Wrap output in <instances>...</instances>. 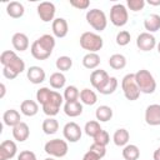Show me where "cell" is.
I'll list each match as a JSON object with an SVG mask.
<instances>
[{
  "mask_svg": "<svg viewBox=\"0 0 160 160\" xmlns=\"http://www.w3.org/2000/svg\"><path fill=\"white\" fill-rule=\"evenodd\" d=\"M18 160H38V159H36L35 152H32L30 150H22L18 155Z\"/></svg>",
  "mask_w": 160,
  "mask_h": 160,
  "instance_id": "obj_45",
  "label": "cell"
},
{
  "mask_svg": "<svg viewBox=\"0 0 160 160\" xmlns=\"http://www.w3.org/2000/svg\"><path fill=\"white\" fill-rule=\"evenodd\" d=\"M86 21L88 24L96 31H104L108 25L106 15L100 9H91L86 12Z\"/></svg>",
  "mask_w": 160,
  "mask_h": 160,
  "instance_id": "obj_4",
  "label": "cell"
},
{
  "mask_svg": "<svg viewBox=\"0 0 160 160\" xmlns=\"http://www.w3.org/2000/svg\"><path fill=\"white\" fill-rule=\"evenodd\" d=\"M2 75H4L6 79L12 80V79H15L19 74H18V72H15L14 70H11V69H10V68H8V66H2Z\"/></svg>",
  "mask_w": 160,
  "mask_h": 160,
  "instance_id": "obj_46",
  "label": "cell"
},
{
  "mask_svg": "<svg viewBox=\"0 0 160 160\" xmlns=\"http://www.w3.org/2000/svg\"><path fill=\"white\" fill-rule=\"evenodd\" d=\"M62 135L64 138L70 141V142H76L81 139V135H82V131H81V128L74 122V121H70V122H66L62 128Z\"/></svg>",
  "mask_w": 160,
  "mask_h": 160,
  "instance_id": "obj_8",
  "label": "cell"
},
{
  "mask_svg": "<svg viewBox=\"0 0 160 160\" xmlns=\"http://www.w3.org/2000/svg\"><path fill=\"white\" fill-rule=\"evenodd\" d=\"M64 102V96L60 95V92L54 91L51 92V96L49 98V100L42 105V111L45 115H48L49 118H54L55 115H58L60 106Z\"/></svg>",
  "mask_w": 160,
  "mask_h": 160,
  "instance_id": "obj_6",
  "label": "cell"
},
{
  "mask_svg": "<svg viewBox=\"0 0 160 160\" xmlns=\"http://www.w3.org/2000/svg\"><path fill=\"white\" fill-rule=\"evenodd\" d=\"M20 111L25 116H35L39 111V105L34 100H24L20 105Z\"/></svg>",
  "mask_w": 160,
  "mask_h": 160,
  "instance_id": "obj_22",
  "label": "cell"
},
{
  "mask_svg": "<svg viewBox=\"0 0 160 160\" xmlns=\"http://www.w3.org/2000/svg\"><path fill=\"white\" fill-rule=\"evenodd\" d=\"M55 66H56L58 70H60V72L68 71V70H70L71 66H72V59H71L70 56H66V55L59 56V58L56 59V61H55Z\"/></svg>",
  "mask_w": 160,
  "mask_h": 160,
  "instance_id": "obj_34",
  "label": "cell"
},
{
  "mask_svg": "<svg viewBox=\"0 0 160 160\" xmlns=\"http://www.w3.org/2000/svg\"><path fill=\"white\" fill-rule=\"evenodd\" d=\"M95 116L99 122H106L112 118V109L108 105H100L95 111Z\"/></svg>",
  "mask_w": 160,
  "mask_h": 160,
  "instance_id": "obj_25",
  "label": "cell"
},
{
  "mask_svg": "<svg viewBox=\"0 0 160 160\" xmlns=\"http://www.w3.org/2000/svg\"><path fill=\"white\" fill-rule=\"evenodd\" d=\"M70 5L78 10H85L90 6V1L89 0H70Z\"/></svg>",
  "mask_w": 160,
  "mask_h": 160,
  "instance_id": "obj_43",
  "label": "cell"
},
{
  "mask_svg": "<svg viewBox=\"0 0 160 160\" xmlns=\"http://www.w3.org/2000/svg\"><path fill=\"white\" fill-rule=\"evenodd\" d=\"M0 90H1V92H0V99H2V98L5 96V92H6V88H5V84H4V82L0 84Z\"/></svg>",
  "mask_w": 160,
  "mask_h": 160,
  "instance_id": "obj_48",
  "label": "cell"
},
{
  "mask_svg": "<svg viewBox=\"0 0 160 160\" xmlns=\"http://www.w3.org/2000/svg\"><path fill=\"white\" fill-rule=\"evenodd\" d=\"M101 126H100V122L96 121V120H90L85 124V128H84V131L88 136H91V138H95L100 131H101Z\"/></svg>",
  "mask_w": 160,
  "mask_h": 160,
  "instance_id": "obj_33",
  "label": "cell"
},
{
  "mask_svg": "<svg viewBox=\"0 0 160 160\" xmlns=\"http://www.w3.org/2000/svg\"><path fill=\"white\" fill-rule=\"evenodd\" d=\"M145 121L150 126L160 125V105L151 104L145 110Z\"/></svg>",
  "mask_w": 160,
  "mask_h": 160,
  "instance_id": "obj_12",
  "label": "cell"
},
{
  "mask_svg": "<svg viewBox=\"0 0 160 160\" xmlns=\"http://www.w3.org/2000/svg\"><path fill=\"white\" fill-rule=\"evenodd\" d=\"M18 152V146L12 140H4L0 144V160L12 159Z\"/></svg>",
  "mask_w": 160,
  "mask_h": 160,
  "instance_id": "obj_13",
  "label": "cell"
},
{
  "mask_svg": "<svg viewBox=\"0 0 160 160\" xmlns=\"http://www.w3.org/2000/svg\"><path fill=\"white\" fill-rule=\"evenodd\" d=\"M129 19V14H128V9L125 5L122 4H115L111 6L110 9V21L112 25L120 28L124 26L128 22Z\"/></svg>",
  "mask_w": 160,
  "mask_h": 160,
  "instance_id": "obj_7",
  "label": "cell"
},
{
  "mask_svg": "<svg viewBox=\"0 0 160 160\" xmlns=\"http://www.w3.org/2000/svg\"><path fill=\"white\" fill-rule=\"evenodd\" d=\"M11 44L15 50L25 51L29 48V38L24 32H15L11 38Z\"/></svg>",
  "mask_w": 160,
  "mask_h": 160,
  "instance_id": "obj_17",
  "label": "cell"
},
{
  "mask_svg": "<svg viewBox=\"0 0 160 160\" xmlns=\"http://www.w3.org/2000/svg\"><path fill=\"white\" fill-rule=\"evenodd\" d=\"M62 96L66 102L68 101H78V99L80 98V91L78 90V88L75 85H69L65 88Z\"/></svg>",
  "mask_w": 160,
  "mask_h": 160,
  "instance_id": "obj_35",
  "label": "cell"
},
{
  "mask_svg": "<svg viewBox=\"0 0 160 160\" xmlns=\"http://www.w3.org/2000/svg\"><path fill=\"white\" fill-rule=\"evenodd\" d=\"M152 158H154V160H160V148H158V149L154 151Z\"/></svg>",
  "mask_w": 160,
  "mask_h": 160,
  "instance_id": "obj_49",
  "label": "cell"
},
{
  "mask_svg": "<svg viewBox=\"0 0 160 160\" xmlns=\"http://www.w3.org/2000/svg\"><path fill=\"white\" fill-rule=\"evenodd\" d=\"M104 45V40L100 35L91 32V31H85L80 36V46L84 50H88L89 52H98L101 50Z\"/></svg>",
  "mask_w": 160,
  "mask_h": 160,
  "instance_id": "obj_2",
  "label": "cell"
},
{
  "mask_svg": "<svg viewBox=\"0 0 160 160\" xmlns=\"http://www.w3.org/2000/svg\"><path fill=\"white\" fill-rule=\"evenodd\" d=\"M101 158L99 156V155H96L94 151H91V150H88V152H85V155H84V158H82V160H100Z\"/></svg>",
  "mask_w": 160,
  "mask_h": 160,
  "instance_id": "obj_47",
  "label": "cell"
},
{
  "mask_svg": "<svg viewBox=\"0 0 160 160\" xmlns=\"http://www.w3.org/2000/svg\"><path fill=\"white\" fill-rule=\"evenodd\" d=\"M51 29H52V34L55 38L62 39L68 35L69 25L64 18H56V19H54V21L51 24Z\"/></svg>",
  "mask_w": 160,
  "mask_h": 160,
  "instance_id": "obj_14",
  "label": "cell"
},
{
  "mask_svg": "<svg viewBox=\"0 0 160 160\" xmlns=\"http://www.w3.org/2000/svg\"><path fill=\"white\" fill-rule=\"evenodd\" d=\"M156 48H158V52L160 54V42H159V44H156Z\"/></svg>",
  "mask_w": 160,
  "mask_h": 160,
  "instance_id": "obj_51",
  "label": "cell"
},
{
  "mask_svg": "<svg viewBox=\"0 0 160 160\" xmlns=\"http://www.w3.org/2000/svg\"><path fill=\"white\" fill-rule=\"evenodd\" d=\"M44 150L48 155H50L52 158H64L68 154L69 146L65 140L52 139V140H49L44 145Z\"/></svg>",
  "mask_w": 160,
  "mask_h": 160,
  "instance_id": "obj_5",
  "label": "cell"
},
{
  "mask_svg": "<svg viewBox=\"0 0 160 160\" xmlns=\"http://www.w3.org/2000/svg\"><path fill=\"white\" fill-rule=\"evenodd\" d=\"M144 28L148 30V32H155L160 30V15L158 14H150L144 20Z\"/></svg>",
  "mask_w": 160,
  "mask_h": 160,
  "instance_id": "obj_21",
  "label": "cell"
},
{
  "mask_svg": "<svg viewBox=\"0 0 160 160\" xmlns=\"http://www.w3.org/2000/svg\"><path fill=\"white\" fill-rule=\"evenodd\" d=\"M49 82H50V86H51L52 89L59 90V89H62V88L65 86V84H66V78H65V75H64L62 72L56 71V72H52V74L50 75Z\"/></svg>",
  "mask_w": 160,
  "mask_h": 160,
  "instance_id": "obj_27",
  "label": "cell"
},
{
  "mask_svg": "<svg viewBox=\"0 0 160 160\" xmlns=\"http://www.w3.org/2000/svg\"><path fill=\"white\" fill-rule=\"evenodd\" d=\"M44 160H55L52 156H50V158H46V159H44Z\"/></svg>",
  "mask_w": 160,
  "mask_h": 160,
  "instance_id": "obj_52",
  "label": "cell"
},
{
  "mask_svg": "<svg viewBox=\"0 0 160 160\" xmlns=\"http://www.w3.org/2000/svg\"><path fill=\"white\" fill-rule=\"evenodd\" d=\"M94 139V142L95 144H99V145H102V146H106L109 142H110V136H109V132L105 131V130H101Z\"/></svg>",
  "mask_w": 160,
  "mask_h": 160,
  "instance_id": "obj_40",
  "label": "cell"
},
{
  "mask_svg": "<svg viewBox=\"0 0 160 160\" xmlns=\"http://www.w3.org/2000/svg\"><path fill=\"white\" fill-rule=\"evenodd\" d=\"M6 66L10 68L11 70H14V71L18 72V74H21V72L25 70V62H24V60H22L21 58H19L18 55H15V56L11 59V61H10Z\"/></svg>",
  "mask_w": 160,
  "mask_h": 160,
  "instance_id": "obj_36",
  "label": "cell"
},
{
  "mask_svg": "<svg viewBox=\"0 0 160 160\" xmlns=\"http://www.w3.org/2000/svg\"><path fill=\"white\" fill-rule=\"evenodd\" d=\"M41 129H42L44 134H46V135H52V134H55V132L59 130V122H58V120L54 119V118H46V119L42 121Z\"/></svg>",
  "mask_w": 160,
  "mask_h": 160,
  "instance_id": "obj_31",
  "label": "cell"
},
{
  "mask_svg": "<svg viewBox=\"0 0 160 160\" xmlns=\"http://www.w3.org/2000/svg\"><path fill=\"white\" fill-rule=\"evenodd\" d=\"M110 76L109 74L102 70V69H98V70H92L91 75H90V82L94 86V89H96L98 91H100L109 81Z\"/></svg>",
  "mask_w": 160,
  "mask_h": 160,
  "instance_id": "obj_11",
  "label": "cell"
},
{
  "mask_svg": "<svg viewBox=\"0 0 160 160\" xmlns=\"http://www.w3.org/2000/svg\"><path fill=\"white\" fill-rule=\"evenodd\" d=\"M51 92L52 90H50L49 88H40L38 91H36V100L39 104H41V106L49 100V98L51 96Z\"/></svg>",
  "mask_w": 160,
  "mask_h": 160,
  "instance_id": "obj_37",
  "label": "cell"
},
{
  "mask_svg": "<svg viewBox=\"0 0 160 160\" xmlns=\"http://www.w3.org/2000/svg\"><path fill=\"white\" fill-rule=\"evenodd\" d=\"M38 15L39 18L44 21V22H50L54 21V16H55V5L50 1H42L38 5Z\"/></svg>",
  "mask_w": 160,
  "mask_h": 160,
  "instance_id": "obj_10",
  "label": "cell"
},
{
  "mask_svg": "<svg viewBox=\"0 0 160 160\" xmlns=\"http://www.w3.org/2000/svg\"><path fill=\"white\" fill-rule=\"evenodd\" d=\"M2 120H4V124L6 126H16L18 124L21 122V116H20V112L15 109H9L4 112L2 115Z\"/></svg>",
  "mask_w": 160,
  "mask_h": 160,
  "instance_id": "obj_18",
  "label": "cell"
},
{
  "mask_svg": "<svg viewBox=\"0 0 160 160\" xmlns=\"http://www.w3.org/2000/svg\"><path fill=\"white\" fill-rule=\"evenodd\" d=\"M82 65L89 70H94L100 65V56L98 52H88L82 58Z\"/></svg>",
  "mask_w": 160,
  "mask_h": 160,
  "instance_id": "obj_23",
  "label": "cell"
},
{
  "mask_svg": "<svg viewBox=\"0 0 160 160\" xmlns=\"http://www.w3.org/2000/svg\"><path fill=\"white\" fill-rule=\"evenodd\" d=\"M130 40H131V35L126 30L119 31L118 35H116V44L120 45V46H126L130 42Z\"/></svg>",
  "mask_w": 160,
  "mask_h": 160,
  "instance_id": "obj_39",
  "label": "cell"
},
{
  "mask_svg": "<svg viewBox=\"0 0 160 160\" xmlns=\"http://www.w3.org/2000/svg\"><path fill=\"white\" fill-rule=\"evenodd\" d=\"M80 101L82 104H85V105L91 106V105H95L96 104L98 96H96V94H95L94 90H90V89L85 88V89H82L80 91Z\"/></svg>",
  "mask_w": 160,
  "mask_h": 160,
  "instance_id": "obj_28",
  "label": "cell"
},
{
  "mask_svg": "<svg viewBox=\"0 0 160 160\" xmlns=\"http://www.w3.org/2000/svg\"><path fill=\"white\" fill-rule=\"evenodd\" d=\"M148 2H149V5H152V6H159L160 5V0H149Z\"/></svg>",
  "mask_w": 160,
  "mask_h": 160,
  "instance_id": "obj_50",
  "label": "cell"
},
{
  "mask_svg": "<svg viewBox=\"0 0 160 160\" xmlns=\"http://www.w3.org/2000/svg\"><path fill=\"white\" fill-rule=\"evenodd\" d=\"M30 52H31V55H32L36 60H46V59L51 55V52L44 50V49L39 45V42H38L36 40L31 44V46H30Z\"/></svg>",
  "mask_w": 160,
  "mask_h": 160,
  "instance_id": "obj_30",
  "label": "cell"
},
{
  "mask_svg": "<svg viewBox=\"0 0 160 160\" xmlns=\"http://www.w3.org/2000/svg\"><path fill=\"white\" fill-rule=\"evenodd\" d=\"M129 139H130V134L124 128L118 129L114 132V135H112V140H114V144L116 146H125V145H128Z\"/></svg>",
  "mask_w": 160,
  "mask_h": 160,
  "instance_id": "obj_24",
  "label": "cell"
},
{
  "mask_svg": "<svg viewBox=\"0 0 160 160\" xmlns=\"http://www.w3.org/2000/svg\"><path fill=\"white\" fill-rule=\"evenodd\" d=\"M64 112L69 118H76V116L81 115V112H82V104L79 100L78 101H68L64 105Z\"/></svg>",
  "mask_w": 160,
  "mask_h": 160,
  "instance_id": "obj_19",
  "label": "cell"
},
{
  "mask_svg": "<svg viewBox=\"0 0 160 160\" xmlns=\"http://www.w3.org/2000/svg\"><path fill=\"white\" fill-rule=\"evenodd\" d=\"M15 55H16V54H15V51H12V50H5V51H2L1 55H0V62H1V65H2V66H6V65L11 61V59H12Z\"/></svg>",
  "mask_w": 160,
  "mask_h": 160,
  "instance_id": "obj_42",
  "label": "cell"
},
{
  "mask_svg": "<svg viewBox=\"0 0 160 160\" xmlns=\"http://www.w3.org/2000/svg\"><path fill=\"white\" fill-rule=\"evenodd\" d=\"M25 9L24 5L19 1H11L6 5V14L12 19H19L24 15Z\"/></svg>",
  "mask_w": 160,
  "mask_h": 160,
  "instance_id": "obj_20",
  "label": "cell"
},
{
  "mask_svg": "<svg viewBox=\"0 0 160 160\" xmlns=\"http://www.w3.org/2000/svg\"><path fill=\"white\" fill-rule=\"evenodd\" d=\"M109 65L114 70H121L126 66V58L122 54H112L109 59Z\"/></svg>",
  "mask_w": 160,
  "mask_h": 160,
  "instance_id": "obj_32",
  "label": "cell"
},
{
  "mask_svg": "<svg viewBox=\"0 0 160 160\" xmlns=\"http://www.w3.org/2000/svg\"><path fill=\"white\" fill-rule=\"evenodd\" d=\"M122 158L125 160H138L140 158V150L134 144H128L122 149Z\"/></svg>",
  "mask_w": 160,
  "mask_h": 160,
  "instance_id": "obj_29",
  "label": "cell"
},
{
  "mask_svg": "<svg viewBox=\"0 0 160 160\" xmlns=\"http://www.w3.org/2000/svg\"><path fill=\"white\" fill-rule=\"evenodd\" d=\"M135 81L138 84L140 92L152 94L156 90V81H155L152 74L146 69H141L135 72Z\"/></svg>",
  "mask_w": 160,
  "mask_h": 160,
  "instance_id": "obj_1",
  "label": "cell"
},
{
  "mask_svg": "<svg viewBox=\"0 0 160 160\" xmlns=\"http://www.w3.org/2000/svg\"><path fill=\"white\" fill-rule=\"evenodd\" d=\"M136 46L141 51H151L156 46V39L152 34L148 31L141 32L136 38Z\"/></svg>",
  "mask_w": 160,
  "mask_h": 160,
  "instance_id": "obj_9",
  "label": "cell"
},
{
  "mask_svg": "<svg viewBox=\"0 0 160 160\" xmlns=\"http://www.w3.org/2000/svg\"><path fill=\"white\" fill-rule=\"evenodd\" d=\"M26 76H28L29 81H30L31 84L38 85V84H41V82L45 81L46 74H45V70H44L42 68L34 65V66H30V68L28 69Z\"/></svg>",
  "mask_w": 160,
  "mask_h": 160,
  "instance_id": "obj_15",
  "label": "cell"
},
{
  "mask_svg": "<svg viewBox=\"0 0 160 160\" xmlns=\"http://www.w3.org/2000/svg\"><path fill=\"white\" fill-rule=\"evenodd\" d=\"M89 150L94 151V152H95L96 155H99L100 158H104V156H105V154H106V148H105V146H102V145L95 144V142H92V144H91V146L89 148Z\"/></svg>",
  "mask_w": 160,
  "mask_h": 160,
  "instance_id": "obj_44",
  "label": "cell"
},
{
  "mask_svg": "<svg viewBox=\"0 0 160 160\" xmlns=\"http://www.w3.org/2000/svg\"><path fill=\"white\" fill-rule=\"evenodd\" d=\"M121 89L125 98L130 101H135L140 96V90L135 81V74H126L121 80Z\"/></svg>",
  "mask_w": 160,
  "mask_h": 160,
  "instance_id": "obj_3",
  "label": "cell"
},
{
  "mask_svg": "<svg viewBox=\"0 0 160 160\" xmlns=\"http://www.w3.org/2000/svg\"><path fill=\"white\" fill-rule=\"evenodd\" d=\"M116 88H118V79L114 78V76H110L108 84H106L99 92L102 94V95H110V94H112V92L116 90Z\"/></svg>",
  "mask_w": 160,
  "mask_h": 160,
  "instance_id": "obj_38",
  "label": "cell"
},
{
  "mask_svg": "<svg viewBox=\"0 0 160 160\" xmlns=\"http://www.w3.org/2000/svg\"><path fill=\"white\" fill-rule=\"evenodd\" d=\"M36 41L39 42V45H40L44 50H46V51H49V52H52V50H54V48H55V38H54V35L44 34V35H41L39 39H36Z\"/></svg>",
  "mask_w": 160,
  "mask_h": 160,
  "instance_id": "obj_26",
  "label": "cell"
},
{
  "mask_svg": "<svg viewBox=\"0 0 160 160\" xmlns=\"http://www.w3.org/2000/svg\"><path fill=\"white\" fill-rule=\"evenodd\" d=\"M126 5H128V8H129L131 11L136 12V11H140V10L144 9L145 1H144V0H128V1H126Z\"/></svg>",
  "mask_w": 160,
  "mask_h": 160,
  "instance_id": "obj_41",
  "label": "cell"
},
{
  "mask_svg": "<svg viewBox=\"0 0 160 160\" xmlns=\"http://www.w3.org/2000/svg\"><path fill=\"white\" fill-rule=\"evenodd\" d=\"M29 135H30L29 125L26 122H24V121H21L20 124H18L16 126L12 128V136L19 142H22V141L28 140Z\"/></svg>",
  "mask_w": 160,
  "mask_h": 160,
  "instance_id": "obj_16",
  "label": "cell"
}]
</instances>
